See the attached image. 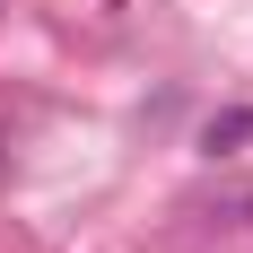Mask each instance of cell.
Masks as SVG:
<instances>
[{"label":"cell","instance_id":"obj_1","mask_svg":"<svg viewBox=\"0 0 253 253\" xmlns=\"http://www.w3.org/2000/svg\"><path fill=\"white\" fill-rule=\"evenodd\" d=\"M236 140H253V114H245V105H236V114H210L201 149H210V157H236Z\"/></svg>","mask_w":253,"mask_h":253}]
</instances>
